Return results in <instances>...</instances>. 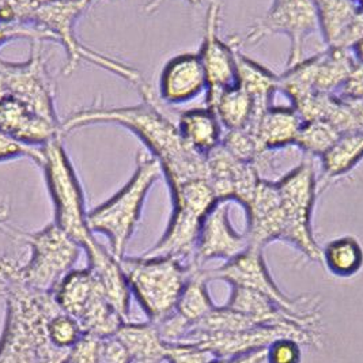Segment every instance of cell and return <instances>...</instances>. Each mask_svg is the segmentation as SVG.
Segmentation results:
<instances>
[{"mask_svg": "<svg viewBox=\"0 0 363 363\" xmlns=\"http://www.w3.org/2000/svg\"><path fill=\"white\" fill-rule=\"evenodd\" d=\"M9 94H7V90H6V86H4V82H3V78H1V75H0V101L3 99H6Z\"/></svg>", "mask_w": 363, "mask_h": 363, "instance_id": "74e56055", "label": "cell"}, {"mask_svg": "<svg viewBox=\"0 0 363 363\" xmlns=\"http://www.w3.org/2000/svg\"><path fill=\"white\" fill-rule=\"evenodd\" d=\"M320 30L314 0H274L264 17L256 21L247 33L231 38L233 48L259 43L268 35L283 34L290 40L287 68L302 62L303 45L308 37Z\"/></svg>", "mask_w": 363, "mask_h": 363, "instance_id": "7c38bea8", "label": "cell"}, {"mask_svg": "<svg viewBox=\"0 0 363 363\" xmlns=\"http://www.w3.org/2000/svg\"><path fill=\"white\" fill-rule=\"evenodd\" d=\"M237 65L238 86L248 93L255 104V125L265 111L272 106L274 96L279 91V77L240 52H237Z\"/></svg>", "mask_w": 363, "mask_h": 363, "instance_id": "cb8c5ba5", "label": "cell"}, {"mask_svg": "<svg viewBox=\"0 0 363 363\" xmlns=\"http://www.w3.org/2000/svg\"><path fill=\"white\" fill-rule=\"evenodd\" d=\"M17 237L32 249L26 264L17 263L18 278L32 290L55 294L60 283L74 271L82 248L55 222L35 233L17 231Z\"/></svg>", "mask_w": 363, "mask_h": 363, "instance_id": "9c48e42d", "label": "cell"}, {"mask_svg": "<svg viewBox=\"0 0 363 363\" xmlns=\"http://www.w3.org/2000/svg\"><path fill=\"white\" fill-rule=\"evenodd\" d=\"M218 359L206 348L189 343H167V363H211Z\"/></svg>", "mask_w": 363, "mask_h": 363, "instance_id": "4dcf8cb0", "label": "cell"}, {"mask_svg": "<svg viewBox=\"0 0 363 363\" xmlns=\"http://www.w3.org/2000/svg\"><path fill=\"white\" fill-rule=\"evenodd\" d=\"M207 108L214 112L226 131H249L255 123V104L238 84L220 93Z\"/></svg>", "mask_w": 363, "mask_h": 363, "instance_id": "d4e9b609", "label": "cell"}, {"mask_svg": "<svg viewBox=\"0 0 363 363\" xmlns=\"http://www.w3.org/2000/svg\"><path fill=\"white\" fill-rule=\"evenodd\" d=\"M267 355V348L250 351L247 354H241L231 358H218L211 363H263Z\"/></svg>", "mask_w": 363, "mask_h": 363, "instance_id": "836d02e7", "label": "cell"}, {"mask_svg": "<svg viewBox=\"0 0 363 363\" xmlns=\"http://www.w3.org/2000/svg\"><path fill=\"white\" fill-rule=\"evenodd\" d=\"M87 9L83 0H52L40 6L25 19V23L38 28L50 37V40L60 43L67 50V65L65 74L71 75L78 65L86 60L91 65L111 71L117 77L135 84L138 89L145 84V81L138 69L125 66L115 59L104 56L82 45L74 32L77 18Z\"/></svg>", "mask_w": 363, "mask_h": 363, "instance_id": "8992f818", "label": "cell"}, {"mask_svg": "<svg viewBox=\"0 0 363 363\" xmlns=\"http://www.w3.org/2000/svg\"><path fill=\"white\" fill-rule=\"evenodd\" d=\"M83 1H84V3H86V4H87V6H89V4H90V3H91V1H93V0H83Z\"/></svg>", "mask_w": 363, "mask_h": 363, "instance_id": "f35d334b", "label": "cell"}, {"mask_svg": "<svg viewBox=\"0 0 363 363\" xmlns=\"http://www.w3.org/2000/svg\"><path fill=\"white\" fill-rule=\"evenodd\" d=\"M131 294L139 301L150 321L160 324L174 313L191 268L173 257H128L120 260Z\"/></svg>", "mask_w": 363, "mask_h": 363, "instance_id": "277c9868", "label": "cell"}, {"mask_svg": "<svg viewBox=\"0 0 363 363\" xmlns=\"http://www.w3.org/2000/svg\"><path fill=\"white\" fill-rule=\"evenodd\" d=\"M0 75L10 97L19 99L53 123H62L55 108V89L47 72L41 40L32 41V53L25 63L0 59Z\"/></svg>", "mask_w": 363, "mask_h": 363, "instance_id": "4fadbf2b", "label": "cell"}, {"mask_svg": "<svg viewBox=\"0 0 363 363\" xmlns=\"http://www.w3.org/2000/svg\"><path fill=\"white\" fill-rule=\"evenodd\" d=\"M302 123V117L293 106L272 105L257 120L250 133L262 151L287 149L296 146Z\"/></svg>", "mask_w": 363, "mask_h": 363, "instance_id": "44dd1931", "label": "cell"}, {"mask_svg": "<svg viewBox=\"0 0 363 363\" xmlns=\"http://www.w3.org/2000/svg\"><path fill=\"white\" fill-rule=\"evenodd\" d=\"M55 298L63 312L78 320L84 335L115 336L118 328L128 321L106 299L89 268L71 271L57 287Z\"/></svg>", "mask_w": 363, "mask_h": 363, "instance_id": "8fae6325", "label": "cell"}, {"mask_svg": "<svg viewBox=\"0 0 363 363\" xmlns=\"http://www.w3.org/2000/svg\"><path fill=\"white\" fill-rule=\"evenodd\" d=\"M89 259V269L99 281L106 299L118 313L128 320L131 290L120 260H117L111 249L101 245L99 241L84 250Z\"/></svg>", "mask_w": 363, "mask_h": 363, "instance_id": "ffe728a7", "label": "cell"}, {"mask_svg": "<svg viewBox=\"0 0 363 363\" xmlns=\"http://www.w3.org/2000/svg\"><path fill=\"white\" fill-rule=\"evenodd\" d=\"M230 203L218 201L206 215L199 231L195 257L189 264L204 265L215 259L229 262L248 248L245 231L238 233L231 225Z\"/></svg>", "mask_w": 363, "mask_h": 363, "instance_id": "9a60e30c", "label": "cell"}, {"mask_svg": "<svg viewBox=\"0 0 363 363\" xmlns=\"http://www.w3.org/2000/svg\"><path fill=\"white\" fill-rule=\"evenodd\" d=\"M208 83L199 53H182L166 63L158 97L167 105H182L207 93Z\"/></svg>", "mask_w": 363, "mask_h": 363, "instance_id": "ac0fdd59", "label": "cell"}, {"mask_svg": "<svg viewBox=\"0 0 363 363\" xmlns=\"http://www.w3.org/2000/svg\"><path fill=\"white\" fill-rule=\"evenodd\" d=\"M16 38H29V40H50V35L40 30L38 28L28 23H3L0 22V47Z\"/></svg>", "mask_w": 363, "mask_h": 363, "instance_id": "d6a6232c", "label": "cell"}, {"mask_svg": "<svg viewBox=\"0 0 363 363\" xmlns=\"http://www.w3.org/2000/svg\"><path fill=\"white\" fill-rule=\"evenodd\" d=\"M0 290L6 321L0 337V363H67L69 351L50 340L48 324L62 309L53 293L35 291L18 278L17 262L0 257Z\"/></svg>", "mask_w": 363, "mask_h": 363, "instance_id": "7a4b0ae2", "label": "cell"}, {"mask_svg": "<svg viewBox=\"0 0 363 363\" xmlns=\"http://www.w3.org/2000/svg\"><path fill=\"white\" fill-rule=\"evenodd\" d=\"M342 135L325 120L303 121L298 133L296 147L305 154L321 157Z\"/></svg>", "mask_w": 363, "mask_h": 363, "instance_id": "83f0119b", "label": "cell"}, {"mask_svg": "<svg viewBox=\"0 0 363 363\" xmlns=\"http://www.w3.org/2000/svg\"><path fill=\"white\" fill-rule=\"evenodd\" d=\"M176 124L184 142L199 154L207 155L222 143L223 127L207 106L184 111Z\"/></svg>", "mask_w": 363, "mask_h": 363, "instance_id": "603a6c76", "label": "cell"}, {"mask_svg": "<svg viewBox=\"0 0 363 363\" xmlns=\"http://www.w3.org/2000/svg\"><path fill=\"white\" fill-rule=\"evenodd\" d=\"M160 162L147 152H139L136 169L115 196L89 211L87 222L93 233H102L109 240L111 252L117 260L125 256V249L140 220L150 189L161 177Z\"/></svg>", "mask_w": 363, "mask_h": 363, "instance_id": "3957f363", "label": "cell"}, {"mask_svg": "<svg viewBox=\"0 0 363 363\" xmlns=\"http://www.w3.org/2000/svg\"><path fill=\"white\" fill-rule=\"evenodd\" d=\"M48 332L52 343L57 348L66 351H71V348L75 346L84 335L78 320L63 311H60L50 318Z\"/></svg>", "mask_w": 363, "mask_h": 363, "instance_id": "f1b7e54d", "label": "cell"}, {"mask_svg": "<svg viewBox=\"0 0 363 363\" xmlns=\"http://www.w3.org/2000/svg\"><path fill=\"white\" fill-rule=\"evenodd\" d=\"M267 363H301V343L293 337H279L267 347Z\"/></svg>", "mask_w": 363, "mask_h": 363, "instance_id": "1f68e13d", "label": "cell"}, {"mask_svg": "<svg viewBox=\"0 0 363 363\" xmlns=\"http://www.w3.org/2000/svg\"><path fill=\"white\" fill-rule=\"evenodd\" d=\"M17 158H29L41 167L44 162V150L22 143L0 130V162Z\"/></svg>", "mask_w": 363, "mask_h": 363, "instance_id": "f546056e", "label": "cell"}, {"mask_svg": "<svg viewBox=\"0 0 363 363\" xmlns=\"http://www.w3.org/2000/svg\"><path fill=\"white\" fill-rule=\"evenodd\" d=\"M318 25L330 50H351L363 38V9L357 0H314Z\"/></svg>", "mask_w": 363, "mask_h": 363, "instance_id": "2e32d148", "label": "cell"}, {"mask_svg": "<svg viewBox=\"0 0 363 363\" xmlns=\"http://www.w3.org/2000/svg\"><path fill=\"white\" fill-rule=\"evenodd\" d=\"M263 250V248L249 245L242 253L229 262H225V264L218 267L216 269H208L210 279H222L228 281L231 287H244L263 294L275 302L284 312L297 317L314 333L320 335L317 311L318 305L314 303V297L294 299L283 294L267 269Z\"/></svg>", "mask_w": 363, "mask_h": 363, "instance_id": "30bf717a", "label": "cell"}, {"mask_svg": "<svg viewBox=\"0 0 363 363\" xmlns=\"http://www.w3.org/2000/svg\"><path fill=\"white\" fill-rule=\"evenodd\" d=\"M142 105L124 108L96 106L78 111L62 121V133L91 124H117L135 133L160 162L170 191L195 180H207L206 155L191 149L179 133L177 124L162 112L160 97L147 83L138 89Z\"/></svg>", "mask_w": 363, "mask_h": 363, "instance_id": "6da1fadb", "label": "cell"}, {"mask_svg": "<svg viewBox=\"0 0 363 363\" xmlns=\"http://www.w3.org/2000/svg\"><path fill=\"white\" fill-rule=\"evenodd\" d=\"M222 6L213 0L207 9L203 43L199 50L200 60L204 67L208 89L206 93V106L214 99L238 84L237 50L220 40L218 29L220 23Z\"/></svg>", "mask_w": 363, "mask_h": 363, "instance_id": "5bb4252c", "label": "cell"}, {"mask_svg": "<svg viewBox=\"0 0 363 363\" xmlns=\"http://www.w3.org/2000/svg\"><path fill=\"white\" fill-rule=\"evenodd\" d=\"M320 160L325 182L346 176L363 160V131L342 133Z\"/></svg>", "mask_w": 363, "mask_h": 363, "instance_id": "484cf974", "label": "cell"}, {"mask_svg": "<svg viewBox=\"0 0 363 363\" xmlns=\"http://www.w3.org/2000/svg\"><path fill=\"white\" fill-rule=\"evenodd\" d=\"M9 216H10V206L7 203H0V231L11 233V230L7 229L6 226Z\"/></svg>", "mask_w": 363, "mask_h": 363, "instance_id": "e575fe53", "label": "cell"}, {"mask_svg": "<svg viewBox=\"0 0 363 363\" xmlns=\"http://www.w3.org/2000/svg\"><path fill=\"white\" fill-rule=\"evenodd\" d=\"M357 1L359 3V6H361V7L363 9V0H357Z\"/></svg>", "mask_w": 363, "mask_h": 363, "instance_id": "ab89813d", "label": "cell"}, {"mask_svg": "<svg viewBox=\"0 0 363 363\" xmlns=\"http://www.w3.org/2000/svg\"><path fill=\"white\" fill-rule=\"evenodd\" d=\"M115 336L127 350L131 363L166 362L167 342L155 323L125 321Z\"/></svg>", "mask_w": 363, "mask_h": 363, "instance_id": "7402d4cb", "label": "cell"}, {"mask_svg": "<svg viewBox=\"0 0 363 363\" xmlns=\"http://www.w3.org/2000/svg\"><path fill=\"white\" fill-rule=\"evenodd\" d=\"M323 263L336 277H354L362 269V245L352 235L335 238L323 249Z\"/></svg>", "mask_w": 363, "mask_h": 363, "instance_id": "4316f807", "label": "cell"}, {"mask_svg": "<svg viewBox=\"0 0 363 363\" xmlns=\"http://www.w3.org/2000/svg\"><path fill=\"white\" fill-rule=\"evenodd\" d=\"M173 213L164 237L145 256L173 257L189 264L195 257L199 231L206 215L219 201L207 180L186 182L170 191Z\"/></svg>", "mask_w": 363, "mask_h": 363, "instance_id": "52a82bcc", "label": "cell"}, {"mask_svg": "<svg viewBox=\"0 0 363 363\" xmlns=\"http://www.w3.org/2000/svg\"><path fill=\"white\" fill-rule=\"evenodd\" d=\"M244 208L247 213V228L244 231L249 245L264 249L267 244L283 238L284 222L275 182L260 180Z\"/></svg>", "mask_w": 363, "mask_h": 363, "instance_id": "e0dca14e", "label": "cell"}, {"mask_svg": "<svg viewBox=\"0 0 363 363\" xmlns=\"http://www.w3.org/2000/svg\"><path fill=\"white\" fill-rule=\"evenodd\" d=\"M162 0H152L151 3H150L149 6H147V11H154V10H157V7L160 6V3H161ZM188 3H191V4H199L200 3V0H186Z\"/></svg>", "mask_w": 363, "mask_h": 363, "instance_id": "8d00e7d4", "label": "cell"}, {"mask_svg": "<svg viewBox=\"0 0 363 363\" xmlns=\"http://www.w3.org/2000/svg\"><path fill=\"white\" fill-rule=\"evenodd\" d=\"M43 150L44 162L41 169L45 173L55 206V223L86 250L97 240L89 226L82 186L67 155L62 138H55L43 146Z\"/></svg>", "mask_w": 363, "mask_h": 363, "instance_id": "5b68a950", "label": "cell"}, {"mask_svg": "<svg viewBox=\"0 0 363 363\" xmlns=\"http://www.w3.org/2000/svg\"><path fill=\"white\" fill-rule=\"evenodd\" d=\"M0 130L35 147L45 146L55 138H63L62 123L50 121L10 96L0 101Z\"/></svg>", "mask_w": 363, "mask_h": 363, "instance_id": "d6986e66", "label": "cell"}, {"mask_svg": "<svg viewBox=\"0 0 363 363\" xmlns=\"http://www.w3.org/2000/svg\"><path fill=\"white\" fill-rule=\"evenodd\" d=\"M351 52H352L354 57L357 59V62H359V63L363 65V38L351 50Z\"/></svg>", "mask_w": 363, "mask_h": 363, "instance_id": "d590c367", "label": "cell"}, {"mask_svg": "<svg viewBox=\"0 0 363 363\" xmlns=\"http://www.w3.org/2000/svg\"><path fill=\"white\" fill-rule=\"evenodd\" d=\"M283 213V238L309 260L323 263V249L315 242L312 229L314 201L318 184L311 160L301 161L275 180Z\"/></svg>", "mask_w": 363, "mask_h": 363, "instance_id": "ba28073f", "label": "cell"}]
</instances>
